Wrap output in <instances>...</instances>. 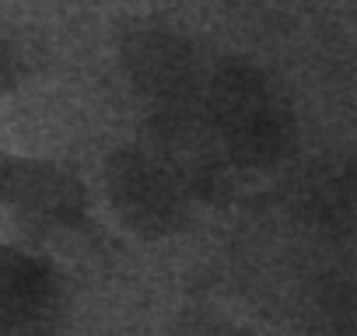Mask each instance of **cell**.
I'll use <instances>...</instances> for the list:
<instances>
[{"mask_svg": "<svg viewBox=\"0 0 357 336\" xmlns=\"http://www.w3.org/2000/svg\"><path fill=\"white\" fill-rule=\"evenodd\" d=\"M204 109L225 154L238 168H273L298 147V123L277 81L242 56L211 70Z\"/></svg>", "mask_w": 357, "mask_h": 336, "instance_id": "obj_1", "label": "cell"}, {"mask_svg": "<svg viewBox=\"0 0 357 336\" xmlns=\"http://www.w3.org/2000/svg\"><path fill=\"white\" fill-rule=\"evenodd\" d=\"M0 193L18 221L32 228H77L88 211V193L74 176L32 158H4Z\"/></svg>", "mask_w": 357, "mask_h": 336, "instance_id": "obj_4", "label": "cell"}, {"mask_svg": "<svg viewBox=\"0 0 357 336\" xmlns=\"http://www.w3.org/2000/svg\"><path fill=\"white\" fill-rule=\"evenodd\" d=\"M105 186L123 224L140 238L175 235L190 217V186L175 172V165L140 151L119 147L105 161Z\"/></svg>", "mask_w": 357, "mask_h": 336, "instance_id": "obj_2", "label": "cell"}, {"mask_svg": "<svg viewBox=\"0 0 357 336\" xmlns=\"http://www.w3.org/2000/svg\"><path fill=\"white\" fill-rule=\"evenodd\" d=\"M56 305L60 277L43 256L18 249L0 252V326L36 329L56 315Z\"/></svg>", "mask_w": 357, "mask_h": 336, "instance_id": "obj_5", "label": "cell"}, {"mask_svg": "<svg viewBox=\"0 0 357 336\" xmlns=\"http://www.w3.org/2000/svg\"><path fill=\"white\" fill-rule=\"evenodd\" d=\"M305 197L312 204V211L326 221H340L347 214L357 211V176L350 168H326V172H315L305 186Z\"/></svg>", "mask_w": 357, "mask_h": 336, "instance_id": "obj_6", "label": "cell"}, {"mask_svg": "<svg viewBox=\"0 0 357 336\" xmlns=\"http://www.w3.org/2000/svg\"><path fill=\"white\" fill-rule=\"evenodd\" d=\"M119 60L140 95H147L158 109L172 105H200L204 81L197 49L168 29H130L119 39Z\"/></svg>", "mask_w": 357, "mask_h": 336, "instance_id": "obj_3", "label": "cell"}]
</instances>
